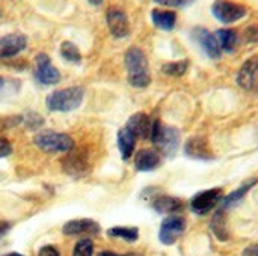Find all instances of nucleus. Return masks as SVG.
Instances as JSON below:
<instances>
[{
	"instance_id": "nucleus-35",
	"label": "nucleus",
	"mask_w": 258,
	"mask_h": 256,
	"mask_svg": "<svg viewBox=\"0 0 258 256\" xmlns=\"http://www.w3.org/2000/svg\"><path fill=\"white\" fill-rule=\"evenodd\" d=\"M9 223H6V222H0V237H3L8 231H9Z\"/></svg>"
},
{
	"instance_id": "nucleus-40",
	"label": "nucleus",
	"mask_w": 258,
	"mask_h": 256,
	"mask_svg": "<svg viewBox=\"0 0 258 256\" xmlns=\"http://www.w3.org/2000/svg\"><path fill=\"white\" fill-rule=\"evenodd\" d=\"M8 256H21L20 253H11V255H8Z\"/></svg>"
},
{
	"instance_id": "nucleus-33",
	"label": "nucleus",
	"mask_w": 258,
	"mask_h": 256,
	"mask_svg": "<svg viewBox=\"0 0 258 256\" xmlns=\"http://www.w3.org/2000/svg\"><path fill=\"white\" fill-rule=\"evenodd\" d=\"M38 256H59V252L53 246H44V247L39 249Z\"/></svg>"
},
{
	"instance_id": "nucleus-5",
	"label": "nucleus",
	"mask_w": 258,
	"mask_h": 256,
	"mask_svg": "<svg viewBox=\"0 0 258 256\" xmlns=\"http://www.w3.org/2000/svg\"><path fill=\"white\" fill-rule=\"evenodd\" d=\"M212 12L218 21L224 24H231L246 15V8L231 0H215V3L212 5Z\"/></svg>"
},
{
	"instance_id": "nucleus-3",
	"label": "nucleus",
	"mask_w": 258,
	"mask_h": 256,
	"mask_svg": "<svg viewBox=\"0 0 258 256\" xmlns=\"http://www.w3.org/2000/svg\"><path fill=\"white\" fill-rule=\"evenodd\" d=\"M150 139L159 148V151L166 157H172L177 152L178 145H180V133H178V130L174 128V127L162 125L159 119L153 121Z\"/></svg>"
},
{
	"instance_id": "nucleus-30",
	"label": "nucleus",
	"mask_w": 258,
	"mask_h": 256,
	"mask_svg": "<svg viewBox=\"0 0 258 256\" xmlns=\"http://www.w3.org/2000/svg\"><path fill=\"white\" fill-rule=\"evenodd\" d=\"M12 154V145L8 139L0 137V158H5Z\"/></svg>"
},
{
	"instance_id": "nucleus-24",
	"label": "nucleus",
	"mask_w": 258,
	"mask_h": 256,
	"mask_svg": "<svg viewBox=\"0 0 258 256\" xmlns=\"http://www.w3.org/2000/svg\"><path fill=\"white\" fill-rule=\"evenodd\" d=\"M107 235L113 237V238H122L125 241H136L139 237V232L136 228H125V226H116L107 231Z\"/></svg>"
},
{
	"instance_id": "nucleus-8",
	"label": "nucleus",
	"mask_w": 258,
	"mask_h": 256,
	"mask_svg": "<svg viewBox=\"0 0 258 256\" xmlns=\"http://www.w3.org/2000/svg\"><path fill=\"white\" fill-rule=\"evenodd\" d=\"M186 220L180 216H169L163 220L159 232V238L163 244H174L184 232Z\"/></svg>"
},
{
	"instance_id": "nucleus-26",
	"label": "nucleus",
	"mask_w": 258,
	"mask_h": 256,
	"mask_svg": "<svg viewBox=\"0 0 258 256\" xmlns=\"http://www.w3.org/2000/svg\"><path fill=\"white\" fill-rule=\"evenodd\" d=\"M189 68V60L183 59V60H177V62H169V63H165L162 66V71L166 74V75H172V77H181L186 74Z\"/></svg>"
},
{
	"instance_id": "nucleus-31",
	"label": "nucleus",
	"mask_w": 258,
	"mask_h": 256,
	"mask_svg": "<svg viewBox=\"0 0 258 256\" xmlns=\"http://www.w3.org/2000/svg\"><path fill=\"white\" fill-rule=\"evenodd\" d=\"M157 5H162V6H169V8H178V6H183L192 0H154Z\"/></svg>"
},
{
	"instance_id": "nucleus-19",
	"label": "nucleus",
	"mask_w": 258,
	"mask_h": 256,
	"mask_svg": "<svg viewBox=\"0 0 258 256\" xmlns=\"http://www.w3.org/2000/svg\"><path fill=\"white\" fill-rule=\"evenodd\" d=\"M135 145H136V136L127 127L121 128L118 131V148L122 160H128L132 157Z\"/></svg>"
},
{
	"instance_id": "nucleus-17",
	"label": "nucleus",
	"mask_w": 258,
	"mask_h": 256,
	"mask_svg": "<svg viewBox=\"0 0 258 256\" xmlns=\"http://www.w3.org/2000/svg\"><path fill=\"white\" fill-rule=\"evenodd\" d=\"M153 24L160 30H172L177 23V14L166 9H153L151 11Z\"/></svg>"
},
{
	"instance_id": "nucleus-21",
	"label": "nucleus",
	"mask_w": 258,
	"mask_h": 256,
	"mask_svg": "<svg viewBox=\"0 0 258 256\" xmlns=\"http://www.w3.org/2000/svg\"><path fill=\"white\" fill-rule=\"evenodd\" d=\"M212 231L215 232V235L221 240L225 241L228 238V228H227V214H225V208L219 210L213 219H212Z\"/></svg>"
},
{
	"instance_id": "nucleus-36",
	"label": "nucleus",
	"mask_w": 258,
	"mask_h": 256,
	"mask_svg": "<svg viewBox=\"0 0 258 256\" xmlns=\"http://www.w3.org/2000/svg\"><path fill=\"white\" fill-rule=\"evenodd\" d=\"M97 256H118V255H115L113 252H101V253H98Z\"/></svg>"
},
{
	"instance_id": "nucleus-29",
	"label": "nucleus",
	"mask_w": 258,
	"mask_h": 256,
	"mask_svg": "<svg viewBox=\"0 0 258 256\" xmlns=\"http://www.w3.org/2000/svg\"><path fill=\"white\" fill-rule=\"evenodd\" d=\"M24 124H27V127L30 130H36L44 124V119L38 113H30V115L24 116Z\"/></svg>"
},
{
	"instance_id": "nucleus-14",
	"label": "nucleus",
	"mask_w": 258,
	"mask_h": 256,
	"mask_svg": "<svg viewBox=\"0 0 258 256\" xmlns=\"http://www.w3.org/2000/svg\"><path fill=\"white\" fill-rule=\"evenodd\" d=\"M125 127L136 136V139H138V137H141V139H150L153 121H151L150 116L145 115V113H135V115L127 121V125H125Z\"/></svg>"
},
{
	"instance_id": "nucleus-2",
	"label": "nucleus",
	"mask_w": 258,
	"mask_h": 256,
	"mask_svg": "<svg viewBox=\"0 0 258 256\" xmlns=\"http://www.w3.org/2000/svg\"><path fill=\"white\" fill-rule=\"evenodd\" d=\"M83 98L85 89L82 86H71L51 92L45 100V106L50 112H73L82 106Z\"/></svg>"
},
{
	"instance_id": "nucleus-16",
	"label": "nucleus",
	"mask_w": 258,
	"mask_h": 256,
	"mask_svg": "<svg viewBox=\"0 0 258 256\" xmlns=\"http://www.w3.org/2000/svg\"><path fill=\"white\" fill-rule=\"evenodd\" d=\"M63 234L67 235H79V234H95L98 232V225L89 219L71 220L63 225Z\"/></svg>"
},
{
	"instance_id": "nucleus-18",
	"label": "nucleus",
	"mask_w": 258,
	"mask_h": 256,
	"mask_svg": "<svg viewBox=\"0 0 258 256\" xmlns=\"http://www.w3.org/2000/svg\"><path fill=\"white\" fill-rule=\"evenodd\" d=\"M153 208L162 214H174V213H178L180 210H183V202L178 198L163 195V196H157L153 201Z\"/></svg>"
},
{
	"instance_id": "nucleus-10",
	"label": "nucleus",
	"mask_w": 258,
	"mask_h": 256,
	"mask_svg": "<svg viewBox=\"0 0 258 256\" xmlns=\"http://www.w3.org/2000/svg\"><path fill=\"white\" fill-rule=\"evenodd\" d=\"M192 36L201 45V48L204 50V53L210 59H219L221 57L222 50H221V47L218 44V39L207 29H204V27H195L194 32H192Z\"/></svg>"
},
{
	"instance_id": "nucleus-34",
	"label": "nucleus",
	"mask_w": 258,
	"mask_h": 256,
	"mask_svg": "<svg viewBox=\"0 0 258 256\" xmlns=\"http://www.w3.org/2000/svg\"><path fill=\"white\" fill-rule=\"evenodd\" d=\"M243 256H258V244H252L243 250Z\"/></svg>"
},
{
	"instance_id": "nucleus-41",
	"label": "nucleus",
	"mask_w": 258,
	"mask_h": 256,
	"mask_svg": "<svg viewBox=\"0 0 258 256\" xmlns=\"http://www.w3.org/2000/svg\"><path fill=\"white\" fill-rule=\"evenodd\" d=\"M0 14H2V12H0Z\"/></svg>"
},
{
	"instance_id": "nucleus-37",
	"label": "nucleus",
	"mask_w": 258,
	"mask_h": 256,
	"mask_svg": "<svg viewBox=\"0 0 258 256\" xmlns=\"http://www.w3.org/2000/svg\"><path fill=\"white\" fill-rule=\"evenodd\" d=\"M89 3H91V5H94V6H98V5H101V3H103V0H89Z\"/></svg>"
},
{
	"instance_id": "nucleus-38",
	"label": "nucleus",
	"mask_w": 258,
	"mask_h": 256,
	"mask_svg": "<svg viewBox=\"0 0 258 256\" xmlns=\"http://www.w3.org/2000/svg\"><path fill=\"white\" fill-rule=\"evenodd\" d=\"M2 86H3V77H0V89H2Z\"/></svg>"
},
{
	"instance_id": "nucleus-25",
	"label": "nucleus",
	"mask_w": 258,
	"mask_h": 256,
	"mask_svg": "<svg viewBox=\"0 0 258 256\" xmlns=\"http://www.w3.org/2000/svg\"><path fill=\"white\" fill-rule=\"evenodd\" d=\"M258 180H249L248 183H245L240 189H237L236 192H233L231 195H228L225 199H224V208H227V207H230V205H233V204H236V202H239L251 189H252V186H255L257 184Z\"/></svg>"
},
{
	"instance_id": "nucleus-6",
	"label": "nucleus",
	"mask_w": 258,
	"mask_h": 256,
	"mask_svg": "<svg viewBox=\"0 0 258 256\" xmlns=\"http://www.w3.org/2000/svg\"><path fill=\"white\" fill-rule=\"evenodd\" d=\"M36 69H35V78L45 86L50 84H57L60 81V72L57 71L56 66H53L51 59L45 53H39L35 57Z\"/></svg>"
},
{
	"instance_id": "nucleus-9",
	"label": "nucleus",
	"mask_w": 258,
	"mask_h": 256,
	"mask_svg": "<svg viewBox=\"0 0 258 256\" xmlns=\"http://www.w3.org/2000/svg\"><path fill=\"white\" fill-rule=\"evenodd\" d=\"M106 23L109 27V32L115 38H125L130 33V24L125 12L119 8H110L106 12Z\"/></svg>"
},
{
	"instance_id": "nucleus-23",
	"label": "nucleus",
	"mask_w": 258,
	"mask_h": 256,
	"mask_svg": "<svg viewBox=\"0 0 258 256\" xmlns=\"http://www.w3.org/2000/svg\"><path fill=\"white\" fill-rule=\"evenodd\" d=\"M63 167L71 175H82V174H85L88 166H86L85 160L80 158V155L73 154V155H68V158L63 161Z\"/></svg>"
},
{
	"instance_id": "nucleus-11",
	"label": "nucleus",
	"mask_w": 258,
	"mask_h": 256,
	"mask_svg": "<svg viewBox=\"0 0 258 256\" xmlns=\"http://www.w3.org/2000/svg\"><path fill=\"white\" fill-rule=\"evenodd\" d=\"M27 47V38L23 33H9L0 38V59H9Z\"/></svg>"
},
{
	"instance_id": "nucleus-1",
	"label": "nucleus",
	"mask_w": 258,
	"mask_h": 256,
	"mask_svg": "<svg viewBox=\"0 0 258 256\" xmlns=\"http://www.w3.org/2000/svg\"><path fill=\"white\" fill-rule=\"evenodd\" d=\"M124 63L127 69V80L133 88L144 89L151 83L148 60L145 53L138 47H130L125 51Z\"/></svg>"
},
{
	"instance_id": "nucleus-13",
	"label": "nucleus",
	"mask_w": 258,
	"mask_h": 256,
	"mask_svg": "<svg viewBox=\"0 0 258 256\" xmlns=\"http://www.w3.org/2000/svg\"><path fill=\"white\" fill-rule=\"evenodd\" d=\"M258 78V57H249L248 60H245V63L242 65V68L239 69L237 74V83L240 84V88L243 89H252L255 86Z\"/></svg>"
},
{
	"instance_id": "nucleus-4",
	"label": "nucleus",
	"mask_w": 258,
	"mask_h": 256,
	"mask_svg": "<svg viewBox=\"0 0 258 256\" xmlns=\"http://www.w3.org/2000/svg\"><path fill=\"white\" fill-rule=\"evenodd\" d=\"M33 143L44 152H70L74 148V140L68 134L57 131H41L35 134Z\"/></svg>"
},
{
	"instance_id": "nucleus-27",
	"label": "nucleus",
	"mask_w": 258,
	"mask_h": 256,
	"mask_svg": "<svg viewBox=\"0 0 258 256\" xmlns=\"http://www.w3.org/2000/svg\"><path fill=\"white\" fill-rule=\"evenodd\" d=\"M23 122H24V118L21 115H5V116H0V133L9 131V130L18 127Z\"/></svg>"
},
{
	"instance_id": "nucleus-22",
	"label": "nucleus",
	"mask_w": 258,
	"mask_h": 256,
	"mask_svg": "<svg viewBox=\"0 0 258 256\" xmlns=\"http://www.w3.org/2000/svg\"><path fill=\"white\" fill-rule=\"evenodd\" d=\"M60 56L71 63H80L82 60V53L79 50V47L70 41H63L60 44Z\"/></svg>"
},
{
	"instance_id": "nucleus-32",
	"label": "nucleus",
	"mask_w": 258,
	"mask_h": 256,
	"mask_svg": "<svg viewBox=\"0 0 258 256\" xmlns=\"http://www.w3.org/2000/svg\"><path fill=\"white\" fill-rule=\"evenodd\" d=\"M245 38L248 42H255L258 44V26H251L245 32Z\"/></svg>"
},
{
	"instance_id": "nucleus-20",
	"label": "nucleus",
	"mask_w": 258,
	"mask_h": 256,
	"mask_svg": "<svg viewBox=\"0 0 258 256\" xmlns=\"http://www.w3.org/2000/svg\"><path fill=\"white\" fill-rule=\"evenodd\" d=\"M215 36H216L218 44H219L222 51L231 53L237 47L239 36H237L236 30H233V29H219Z\"/></svg>"
},
{
	"instance_id": "nucleus-15",
	"label": "nucleus",
	"mask_w": 258,
	"mask_h": 256,
	"mask_svg": "<svg viewBox=\"0 0 258 256\" xmlns=\"http://www.w3.org/2000/svg\"><path fill=\"white\" fill-rule=\"evenodd\" d=\"M160 164V155L154 149H141L135 155V166L139 172H151Z\"/></svg>"
},
{
	"instance_id": "nucleus-7",
	"label": "nucleus",
	"mask_w": 258,
	"mask_h": 256,
	"mask_svg": "<svg viewBox=\"0 0 258 256\" xmlns=\"http://www.w3.org/2000/svg\"><path fill=\"white\" fill-rule=\"evenodd\" d=\"M222 201V189H209L195 195L190 201V208L197 214H207Z\"/></svg>"
},
{
	"instance_id": "nucleus-39",
	"label": "nucleus",
	"mask_w": 258,
	"mask_h": 256,
	"mask_svg": "<svg viewBox=\"0 0 258 256\" xmlns=\"http://www.w3.org/2000/svg\"><path fill=\"white\" fill-rule=\"evenodd\" d=\"M122 256H138L136 253H127V255H122Z\"/></svg>"
},
{
	"instance_id": "nucleus-12",
	"label": "nucleus",
	"mask_w": 258,
	"mask_h": 256,
	"mask_svg": "<svg viewBox=\"0 0 258 256\" xmlns=\"http://www.w3.org/2000/svg\"><path fill=\"white\" fill-rule=\"evenodd\" d=\"M184 152L187 157L195 160H212L213 151L210 148V143L203 136H194L187 140L184 146Z\"/></svg>"
},
{
	"instance_id": "nucleus-28",
	"label": "nucleus",
	"mask_w": 258,
	"mask_h": 256,
	"mask_svg": "<svg viewBox=\"0 0 258 256\" xmlns=\"http://www.w3.org/2000/svg\"><path fill=\"white\" fill-rule=\"evenodd\" d=\"M94 253V244L89 238H83L80 240L76 247H74V252L73 256H92Z\"/></svg>"
}]
</instances>
